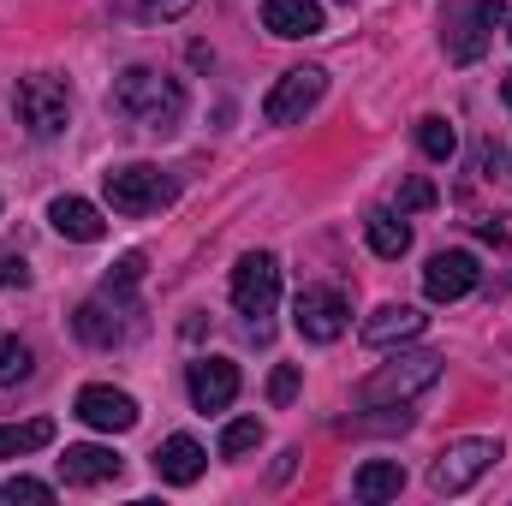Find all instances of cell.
Listing matches in <instances>:
<instances>
[{"label": "cell", "instance_id": "obj_1", "mask_svg": "<svg viewBox=\"0 0 512 506\" xmlns=\"http://www.w3.org/2000/svg\"><path fill=\"white\" fill-rule=\"evenodd\" d=\"M108 102H114V114H126L143 131H179V120H185V84L155 72V66H126L114 78Z\"/></svg>", "mask_w": 512, "mask_h": 506}, {"label": "cell", "instance_id": "obj_2", "mask_svg": "<svg viewBox=\"0 0 512 506\" xmlns=\"http://www.w3.org/2000/svg\"><path fill=\"white\" fill-rule=\"evenodd\" d=\"M435 381H441V358L435 352H399V358H387L382 370L358 387V399L364 405H411Z\"/></svg>", "mask_w": 512, "mask_h": 506}, {"label": "cell", "instance_id": "obj_3", "mask_svg": "<svg viewBox=\"0 0 512 506\" xmlns=\"http://www.w3.org/2000/svg\"><path fill=\"white\" fill-rule=\"evenodd\" d=\"M495 459H501V441H489V435L447 441V447L435 453V465H429V489L453 501V495H465L477 477H489V471H495Z\"/></svg>", "mask_w": 512, "mask_h": 506}, {"label": "cell", "instance_id": "obj_4", "mask_svg": "<svg viewBox=\"0 0 512 506\" xmlns=\"http://www.w3.org/2000/svg\"><path fill=\"white\" fill-rule=\"evenodd\" d=\"M274 298H280V262L268 251L239 256L233 268V310L251 322L256 340H268V316H274Z\"/></svg>", "mask_w": 512, "mask_h": 506}, {"label": "cell", "instance_id": "obj_5", "mask_svg": "<svg viewBox=\"0 0 512 506\" xmlns=\"http://www.w3.org/2000/svg\"><path fill=\"white\" fill-rule=\"evenodd\" d=\"M507 18H512L507 0L453 6V12H447V24H441V30H447V36H441V42H447V60H453V66H477V60L489 54V36H495Z\"/></svg>", "mask_w": 512, "mask_h": 506}, {"label": "cell", "instance_id": "obj_6", "mask_svg": "<svg viewBox=\"0 0 512 506\" xmlns=\"http://www.w3.org/2000/svg\"><path fill=\"white\" fill-rule=\"evenodd\" d=\"M12 108H18V126L30 137H60L66 120H72V90L60 78H48V72H30L12 90Z\"/></svg>", "mask_w": 512, "mask_h": 506}, {"label": "cell", "instance_id": "obj_7", "mask_svg": "<svg viewBox=\"0 0 512 506\" xmlns=\"http://www.w3.org/2000/svg\"><path fill=\"white\" fill-rule=\"evenodd\" d=\"M102 191L114 203V215H155L173 203V179L149 161H126V167H108L102 173Z\"/></svg>", "mask_w": 512, "mask_h": 506}, {"label": "cell", "instance_id": "obj_8", "mask_svg": "<svg viewBox=\"0 0 512 506\" xmlns=\"http://www.w3.org/2000/svg\"><path fill=\"white\" fill-rule=\"evenodd\" d=\"M346 322H352V304H346L340 286H304L298 304H292V328H298L310 346H334V340L346 334Z\"/></svg>", "mask_w": 512, "mask_h": 506}, {"label": "cell", "instance_id": "obj_9", "mask_svg": "<svg viewBox=\"0 0 512 506\" xmlns=\"http://www.w3.org/2000/svg\"><path fill=\"white\" fill-rule=\"evenodd\" d=\"M322 90H328V72H322V66H292V72H280V84L268 90L262 120H268V126H298V120L322 102Z\"/></svg>", "mask_w": 512, "mask_h": 506}, {"label": "cell", "instance_id": "obj_10", "mask_svg": "<svg viewBox=\"0 0 512 506\" xmlns=\"http://www.w3.org/2000/svg\"><path fill=\"white\" fill-rule=\"evenodd\" d=\"M90 429H102V435H126L131 423H137V399L120 393V387H108V381H90V387H78V405H72Z\"/></svg>", "mask_w": 512, "mask_h": 506}, {"label": "cell", "instance_id": "obj_11", "mask_svg": "<svg viewBox=\"0 0 512 506\" xmlns=\"http://www.w3.org/2000/svg\"><path fill=\"white\" fill-rule=\"evenodd\" d=\"M185 387H191V405L209 417V411H227L239 399V364L233 358H197L185 370Z\"/></svg>", "mask_w": 512, "mask_h": 506}, {"label": "cell", "instance_id": "obj_12", "mask_svg": "<svg viewBox=\"0 0 512 506\" xmlns=\"http://www.w3.org/2000/svg\"><path fill=\"white\" fill-rule=\"evenodd\" d=\"M477 256L471 251H441V256H429V268H423V292L435 298V304H459L471 286H477Z\"/></svg>", "mask_w": 512, "mask_h": 506}, {"label": "cell", "instance_id": "obj_13", "mask_svg": "<svg viewBox=\"0 0 512 506\" xmlns=\"http://www.w3.org/2000/svg\"><path fill=\"white\" fill-rule=\"evenodd\" d=\"M126 304H114V298H84L78 304V316H72V334L84 340V346H96V352H108V346H120L126 340Z\"/></svg>", "mask_w": 512, "mask_h": 506}, {"label": "cell", "instance_id": "obj_14", "mask_svg": "<svg viewBox=\"0 0 512 506\" xmlns=\"http://www.w3.org/2000/svg\"><path fill=\"white\" fill-rule=\"evenodd\" d=\"M60 477L72 489H96V483H114L120 477V453L114 447H96V441H78L60 453Z\"/></svg>", "mask_w": 512, "mask_h": 506}, {"label": "cell", "instance_id": "obj_15", "mask_svg": "<svg viewBox=\"0 0 512 506\" xmlns=\"http://www.w3.org/2000/svg\"><path fill=\"white\" fill-rule=\"evenodd\" d=\"M48 227H54L60 239H72V245H96V239L108 233L102 209L84 203V197H54V203H48Z\"/></svg>", "mask_w": 512, "mask_h": 506}, {"label": "cell", "instance_id": "obj_16", "mask_svg": "<svg viewBox=\"0 0 512 506\" xmlns=\"http://www.w3.org/2000/svg\"><path fill=\"white\" fill-rule=\"evenodd\" d=\"M203 465H209V453H203V441H191V435H167V441L155 447V477H161V483H173V489L197 483V477H203Z\"/></svg>", "mask_w": 512, "mask_h": 506}, {"label": "cell", "instance_id": "obj_17", "mask_svg": "<svg viewBox=\"0 0 512 506\" xmlns=\"http://www.w3.org/2000/svg\"><path fill=\"white\" fill-rule=\"evenodd\" d=\"M423 328H429V316H423L417 304H382V310L364 322V346L387 352V346H399V340H417Z\"/></svg>", "mask_w": 512, "mask_h": 506}, {"label": "cell", "instance_id": "obj_18", "mask_svg": "<svg viewBox=\"0 0 512 506\" xmlns=\"http://www.w3.org/2000/svg\"><path fill=\"white\" fill-rule=\"evenodd\" d=\"M262 30L268 36H316L322 30V0H262Z\"/></svg>", "mask_w": 512, "mask_h": 506}, {"label": "cell", "instance_id": "obj_19", "mask_svg": "<svg viewBox=\"0 0 512 506\" xmlns=\"http://www.w3.org/2000/svg\"><path fill=\"white\" fill-rule=\"evenodd\" d=\"M364 239H370V251L387 256V262H399V256L411 251V227H405V215H393V209H370Z\"/></svg>", "mask_w": 512, "mask_h": 506}, {"label": "cell", "instance_id": "obj_20", "mask_svg": "<svg viewBox=\"0 0 512 506\" xmlns=\"http://www.w3.org/2000/svg\"><path fill=\"white\" fill-rule=\"evenodd\" d=\"M399 489H405V465H399V459H370V465L352 477V495H358V501H370V506L393 501Z\"/></svg>", "mask_w": 512, "mask_h": 506}, {"label": "cell", "instance_id": "obj_21", "mask_svg": "<svg viewBox=\"0 0 512 506\" xmlns=\"http://www.w3.org/2000/svg\"><path fill=\"white\" fill-rule=\"evenodd\" d=\"M54 441V423L48 417H30V423H0V459H18V453H36Z\"/></svg>", "mask_w": 512, "mask_h": 506}, {"label": "cell", "instance_id": "obj_22", "mask_svg": "<svg viewBox=\"0 0 512 506\" xmlns=\"http://www.w3.org/2000/svg\"><path fill=\"white\" fill-rule=\"evenodd\" d=\"M137 280H143V251H126L108 274H102V298H114V304H126V310H137L131 304V292H137Z\"/></svg>", "mask_w": 512, "mask_h": 506}, {"label": "cell", "instance_id": "obj_23", "mask_svg": "<svg viewBox=\"0 0 512 506\" xmlns=\"http://www.w3.org/2000/svg\"><path fill=\"white\" fill-rule=\"evenodd\" d=\"M30 376H36V352L18 334H0V387H18Z\"/></svg>", "mask_w": 512, "mask_h": 506}, {"label": "cell", "instance_id": "obj_24", "mask_svg": "<svg viewBox=\"0 0 512 506\" xmlns=\"http://www.w3.org/2000/svg\"><path fill=\"white\" fill-rule=\"evenodd\" d=\"M417 149H423L429 161H453V155H459V131L447 126L441 114H429V120H417Z\"/></svg>", "mask_w": 512, "mask_h": 506}, {"label": "cell", "instance_id": "obj_25", "mask_svg": "<svg viewBox=\"0 0 512 506\" xmlns=\"http://www.w3.org/2000/svg\"><path fill=\"white\" fill-rule=\"evenodd\" d=\"M256 447H262V423H256V417H239V423L221 429V459H245Z\"/></svg>", "mask_w": 512, "mask_h": 506}, {"label": "cell", "instance_id": "obj_26", "mask_svg": "<svg viewBox=\"0 0 512 506\" xmlns=\"http://www.w3.org/2000/svg\"><path fill=\"white\" fill-rule=\"evenodd\" d=\"M0 501H54V489H48V483H36V477H6V483H0Z\"/></svg>", "mask_w": 512, "mask_h": 506}, {"label": "cell", "instance_id": "obj_27", "mask_svg": "<svg viewBox=\"0 0 512 506\" xmlns=\"http://www.w3.org/2000/svg\"><path fill=\"white\" fill-rule=\"evenodd\" d=\"M417 209H435V185L429 179H405L399 185V215H417Z\"/></svg>", "mask_w": 512, "mask_h": 506}, {"label": "cell", "instance_id": "obj_28", "mask_svg": "<svg viewBox=\"0 0 512 506\" xmlns=\"http://www.w3.org/2000/svg\"><path fill=\"white\" fill-rule=\"evenodd\" d=\"M298 399V364H280L268 376V405H292Z\"/></svg>", "mask_w": 512, "mask_h": 506}, {"label": "cell", "instance_id": "obj_29", "mask_svg": "<svg viewBox=\"0 0 512 506\" xmlns=\"http://www.w3.org/2000/svg\"><path fill=\"white\" fill-rule=\"evenodd\" d=\"M197 0H137V12L143 18H155V24H167V18H185Z\"/></svg>", "mask_w": 512, "mask_h": 506}, {"label": "cell", "instance_id": "obj_30", "mask_svg": "<svg viewBox=\"0 0 512 506\" xmlns=\"http://www.w3.org/2000/svg\"><path fill=\"white\" fill-rule=\"evenodd\" d=\"M0 286H30V262L18 251H0Z\"/></svg>", "mask_w": 512, "mask_h": 506}, {"label": "cell", "instance_id": "obj_31", "mask_svg": "<svg viewBox=\"0 0 512 506\" xmlns=\"http://www.w3.org/2000/svg\"><path fill=\"white\" fill-rule=\"evenodd\" d=\"M501 102H507V108H512V72H507V78H501Z\"/></svg>", "mask_w": 512, "mask_h": 506}, {"label": "cell", "instance_id": "obj_32", "mask_svg": "<svg viewBox=\"0 0 512 506\" xmlns=\"http://www.w3.org/2000/svg\"><path fill=\"white\" fill-rule=\"evenodd\" d=\"M507 24H512V18H507ZM507 36H512V30H507Z\"/></svg>", "mask_w": 512, "mask_h": 506}]
</instances>
